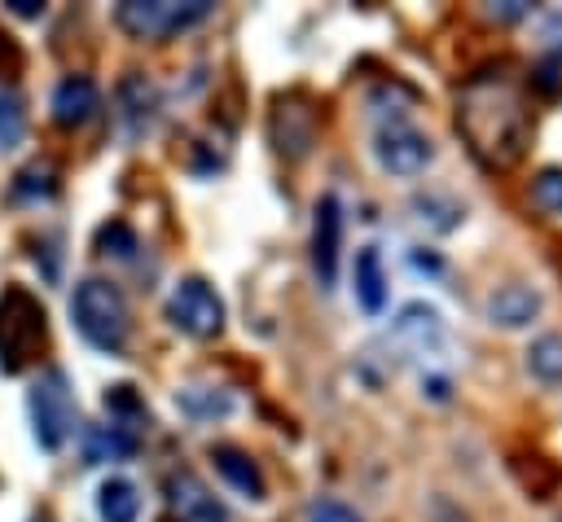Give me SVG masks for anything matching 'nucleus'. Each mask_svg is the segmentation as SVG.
Returning <instances> with one entry per match:
<instances>
[{
	"label": "nucleus",
	"mask_w": 562,
	"mask_h": 522,
	"mask_svg": "<svg viewBox=\"0 0 562 522\" xmlns=\"http://www.w3.org/2000/svg\"><path fill=\"white\" fill-rule=\"evenodd\" d=\"M457 127L470 140L474 158L492 171L514 167L531 140V114L514 83L501 75H479L457 97Z\"/></svg>",
	"instance_id": "nucleus-1"
},
{
	"label": "nucleus",
	"mask_w": 562,
	"mask_h": 522,
	"mask_svg": "<svg viewBox=\"0 0 562 522\" xmlns=\"http://www.w3.org/2000/svg\"><path fill=\"white\" fill-rule=\"evenodd\" d=\"M70 325L79 329V338L105 355H119L127 333H132V311L127 298L114 281L101 276H83L70 294Z\"/></svg>",
	"instance_id": "nucleus-2"
},
{
	"label": "nucleus",
	"mask_w": 562,
	"mask_h": 522,
	"mask_svg": "<svg viewBox=\"0 0 562 522\" xmlns=\"http://www.w3.org/2000/svg\"><path fill=\"white\" fill-rule=\"evenodd\" d=\"M44 347H48L44 303L26 285H4L0 290V368L22 373L26 364L40 360Z\"/></svg>",
	"instance_id": "nucleus-3"
},
{
	"label": "nucleus",
	"mask_w": 562,
	"mask_h": 522,
	"mask_svg": "<svg viewBox=\"0 0 562 522\" xmlns=\"http://www.w3.org/2000/svg\"><path fill=\"white\" fill-rule=\"evenodd\" d=\"M211 0H123L114 9V22L119 31H127L132 39H167V35H180L198 22L211 18Z\"/></svg>",
	"instance_id": "nucleus-4"
},
{
	"label": "nucleus",
	"mask_w": 562,
	"mask_h": 522,
	"mask_svg": "<svg viewBox=\"0 0 562 522\" xmlns=\"http://www.w3.org/2000/svg\"><path fill=\"white\" fill-rule=\"evenodd\" d=\"M26 412H31V430H35V443L44 452H57L70 430H75V390H70V377L61 368H44L35 382H31V395H26Z\"/></svg>",
	"instance_id": "nucleus-5"
},
{
	"label": "nucleus",
	"mask_w": 562,
	"mask_h": 522,
	"mask_svg": "<svg viewBox=\"0 0 562 522\" xmlns=\"http://www.w3.org/2000/svg\"><path fill=\"white\" fill-rule=\"evenodd\" d=\"M167 320H171L184 338H198V342L220 338V329H224V298L215 294L211 281L184 276V281H176L171 294H167Z\"/></svg>",
	"instance_id": "nucleus-6"
},
{
	"label": "nucleus",
	"mask_w": 562,
	"mask_h": 522,
	"mask_svg": "<svg viewBox=\"0 0 562 522\" xmlns=\"http://www.w3.org/2000/svg\"><path fill=\"white\" fill-rule=\"evenodd\" d=\"M373 154H378V167L382 171H391V175H417L435 158V145L408 118H391V123H382L373 132Z\"/></svg>",
	"instance_id": "nucleus-7"
},
{
	"label": "nucleus",
	"mask_w": 562,
	"mask_h": 522,
	"mask_svg": "<svg viewBox=\"0 0 562 522\" xmlns=\"http://www.w3.org/2000/svg\"><path fill=\"white\" fill-rule=\"evenodd\" d=\"M338 246H342V206H338L334 193H325V197L316 202V215H312V268H316L321 290L334 285Z\"/></svg>",
	"instance_id": "nucleus-8"
},
{
	"label": "nucleus",
	"mask_w": 562,
	"mask_h": 522,
	"mask_svg": "<svg viewBox=\"0 0 562 522\" xmlns=\"http://www.w3.org/2000/svg\"><path fill=\"white\" fill-rule=\"evenodd\" d=\"M167 513H171V522H224L220 500L193 469L167 474Z\"/></svg>",
	"instance_id": "nucleus-9"
},
{
	"label": "nucleus",
	"mask_w": 562,
	"mask_h": 522,
	"mask_svg": "<svg viewBox=\"0 0 562 522\" xmlns=\"http://www.w3.org/2000/svg\"><path fill=\"white\" fill-rule=\"evenodd\" d=\"M48 110H53V123H57V127H83V123L101 110V92H97V83H92L88 75H66V79L53 88Z\"/></svg>",
	"instance_id": "nucleus-10"
},
{
	"label": "nucleus",
	"mask_w": 562,
	"mask_h": 522,
	"mask_svg": "<svg viewBox=\"0 0 562 522\" xmlns=\"http://www.w3.org/2000/svg\"><path fill=\"white\" fill-rule=\"evenodd\" d=\"M351 294L369 316H378L386 307V263H382L378 246H360L356 250V259H351Z\"/></svg>",
	"instance_id": "nucleus-11"
},
{
	"label": "nucleus",
	"mask_w": 562,
	"mask_h": 522,
	"mask_svg": "<svg viewBox=\"0 0 562 522\" xmlns=\"http://www.w3.org/2000/svg\"><path fill=\"white\" fill-rule=\"evenodd\" d=\"M211 461H215V474L237 491V496H246V500H263V474H259V465L250 461V452H241V447H233V443H215L211 447Z\"/></svg>",
	"instance_id": "nucleus-12"
},
{
	"label": "nucleus",
	"mask_w": 562,
	"mask_h": 522,
	"mask_svg": "<svg viewBox=\"0 0 562 522\" xmlns=\"http://www.w3.org/2000/svg\"><path fill=\"white\" fill-rule=\"evenodd\" d=\"M536 316H540V294L531 285H501L487 298V320L501 325V329H522Z\"/></svg>",
	"instance_id": "nucleus-13"
},
{
	"label": "nucleus",
	"mask_w": 562,
	"mask_h": 522,
	"mask_svg": "<svg viewBox=\"0 0 562 522\" xmlns=\"http://www.w3.org/2000/svg\"><path fill=\"white\" fill-rule=\"evenodd\" d=\"M395 333H400L417 355H435V351L443 347V320H439V311L426 307V303H408V307L400 311V320H395Z\"/></svg>",
	"instance_id": "nucleus-14"
},
{
	"label": "nucleus",
	"mask_w": 562,
	"mask_h": 522,
	"mask_svg": "<svg viewBox=\"0 0 562 522\" xmlns=\"http://www.w3.org/2000/svg\"><path fill=\"white\" fill-rule=\"evenodd\" d=\"M97 518L101 522H136L140 518V491H136V483L132 478H119V474L101 478V487H97Z\"/></svg>",
	"instance_id": "nucleus-15"
},
{
	"label": "nucleus",
	"mask_w": 562,
	"mask_h": 522,
	"mask_svg": "<svg viewBox=\"0 0 562 522\" xmlns=\"http://www.w3.org/2000/svg\"><path fill=\"white\" fill-rule=\"evenodd\" d=\"M176 408L193 421H215V417H228L233 412V399L215 386H180L176 390Z\"/></svg>",
	"instance_id": "nucleus-16"
},
{
	"label": "nucleus",
	"mask_w": 562,
	"mask_h": 522,
	"mask_svg": "<svg viewBox=\"0 0 562 522\" xmlns=\"http://www.w3.org/2000/svg\"><path fill=\"white\" fill-rule=\"evenodd\" d=\"M132 452H136V434L123 430V425H97L83 439V456L88 461H123Z\"/></svg>",
	"instance_id": "nucleus-17"
},
{
	"label": "nucleus",
	"mask_w": 562,
	"mask_h": 522,
	"mask_svg": "<svg viewBox=\"0 0 562 522\" xmlns=\"http://www.w3.org/2000/svg\"><path fill=\"white\" fill-rule=\"evenodd\" d=\"M527 368L540 382H562V333H540L527 347Z\"/></svg>",
	"instance_id": "nucleus-18"
},
{
	"label": "nucleus",
	"mask_w": 562,
	"mask_h": 522,
	"mask_svg": "<svg viewBox=\"0 0 562 522\" xmlns=\"http://www.w3.org/2000/svg\"><path fill=\"white\" fill-rule=\"evenodd\" d=\"M105 408H110L114 425H123V430H132V425H140V421H149V412H145L140 395H136L132 386H110V390H105Z\"/></svg>",
	"instance_id": "nucleus-19"
},
{
	"label": "nucleus",
	"mask_w": 562,
	"mask_h": 522,
	"mask_svg": "<svg viewBox=\"0 0 562 522\" xmlns=\"http://www.w3.org/2000/svg\"><path fill=\"white\" fill-rule=\"evenodd\" d=\"M97 250H101V254H114V259H132V254L140 250V241H136V232H132L127 224L110 219V224H101V232H97Z\"/></svg>",
	"instance_id": "nucleus-20"
},
{
	"label": "nucleus",
	"mask_w": 562,
	"mask_h": 522,
	"mask_svg": "<svg viewBox=\"0 0 562 522\" xmlns=\"http://www.w3.org/2000/svg\"><path fill=\"white\" fill-rule=\"evenodd\" d=\"M531 197H536V206H540V211L562 215V171H558V167L540 171V175L531 180Z\"/></svg>",
	"instance_id": "nucleus-21"
},
{
	"label": "nucleus",
	"mask_w": 562,
	"mask_h": 522,
	"mask_svg": "<svg viewBox=\"0 0 562 522\" xmlns=\"http://www.w3.org/2000/svg\"><path fill=\"white\" fill-rule=\"evenodd\" d=\"M26 132V114L18 97H0V149H13Z\"/></svg>",
	"instance_id": "nucleus-22"
},
{
	"label": "nucleus",
	"mask_w": 562,
	"mask_h": 522,
	"mask_svg": "<svg viewBox=\"0 0 562 522\" xmlns=\"http://www.w3.org/2000/svg\"><path fill=\"white\" fill-rule=\"evenodd\" d=\"M303 518H307V522H360V513L347 509L342 500H312Z\"/></svg>",
	"instance_id": "nucleus-23"
},
{
	"label": "nucleus",
	"mask_w": 562,
	"mask_h": 522,
	"mask_svg": "<svg viewBox=\"0 0 562 522\" xmlns=\"http://www.w3.org/2000/svg\"><path fill=\"white\" fill-rule=\"evenodd\" d=\"M536 39H540V48H544L553 61H562V13H549V18L540 22Z\"/></svg>",
	"instance_id": "nucleus-24"
},
{
	"label": "nucleus",
	"mask_w": 562,
	"mask_h": 522,
	"mask_svg": "<svg viewBox=\"0 0 562 522\" xmlns=\"http://www.w3.org/2000/svg\"><path fill=\"white\" fill-rule=\"evenodd\" d=\"M531 13V4L527 0H505V4H492V18H501V22H514V18H527Z\"/></svg>",
	"instance_id": "nucleus-25"
},
{
	"label": "nucleus",
	"mask_w": 562,
	"mask_h": 522,
	"mask_svg": "<svg viewBox=\"0 0 562 522\" xmlns=\"http://www.w3.org/2000/svg\"><path fill=\"white\" fill-rule=\"evenodd\" d=\"M13 13H22V18H35V13H44V4L40 0H4Z\"/></svg>",
	"instance_id": "nucleus-26"
}]
</instances>
